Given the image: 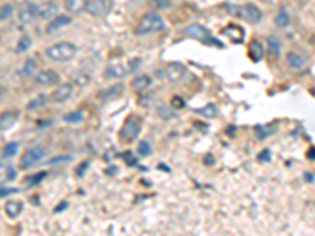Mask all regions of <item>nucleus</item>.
Segmentation results:
<instances>
[{
    "instance_id": "nucleus-19",
    "label": "nucleus",
    "mask_w": 315,
    "mask_h": 236,
    "mask_svg": "<svg viewBox=\"0 0 315 236\" xmlns=\"http://www.w3.org/2000/svg\"><path fill=\"white\" fill-rule=\"evenodd\" d=\"M248 54H249L252 62H260L263 58V54H265V49H263V44L260 43V41L254 39L248 46Z\"/></svg>"
},
{
    "instance_id": "nucleus-31",
    "label": "nucleus",
    "mask_w": 315,
    "mask_h": 236,
    "mask_svg": "<svg viewBox=\"0 0 315 236\" xmlns=\"http://www.w3.org/2000/svg\"><path fill=\"white\" fill-rule=\"evenodd\" d=\"M16 176V170L13 167H0V183L10 181Z\"/></svg>"
},
{
    "instance_id": "nucleus-17",
    "label": "nucleus",
    "mask_w": 315,
    "mask_h": 236,
    "mask_svg": "<svg viewBox=\"0 0 315 236\" xmlns=\"http://www.w3.org/2000/svg\"><path fill=\"white\" fill-rule=\"evenodd\" d=\"M122 93H123V83H114V85H110L109 88L101 90L98 93V98L103 101H110L117 96H120Z\"/></svg>"
},
{
    "instance_id": "nucleus-8",
    "label": "nucleus",
    "mask_w": 315,
    "mask_h": 236,
    "mask_svg": "<svg viewBox=\"0 0 315 236\" xmlns=\"http://www.w3.org/2000/svg\"><path fill=\"white\" fill-rule=\"evenodd\" d=\"M38 18V5L33 2H24L18 10V19L24 24L32 22Z\"/></svg>"
},
{
    "instance_id": "nucleus-16",
    "label": "nucleus",
    "mask_w": 315,
    "mask_h": 236,
    "mask_svg": "<svg viewBox=\"0 0 315 236\" xmlns=\"http://www.w3.org/2000/svg\"><path fill=\"white\" fill-rule=\"evenodd\" d=\"M128 73H130V70H128L125 65L115 63V65L107 66L106 71H104V78L106 79H122V78H125Z\"/></svg>"
},
{
    "instance_id": "nucleus-14",
    "label": "nucleus",
    "mask_w": 315,
    "mask_h": 236,
    "mask_svg": "<svg viewBox=\"0 0 315 236\" xmlns=\"http://www.w3.org/2000/svg\"><path fill=\"white\" fill-rule=\"evenodd\" d=\"M71 21H73V19H71L68 14H58V16H55L54 19L49 21L47 27H46V32H47V33H55V32H58L60 29L66 27V25H70Z\"/></svg>"
},
{
    "instance_id": "nucleus-5",
    "label": "nucleus",
    "mask_w": 315,
    "mask_h": 236,
    "mask_svg": "<svg viewBox=\"0 0 315 236\" xmlns=\"http://www.w3.org/2000/svg\"><path fill=\"white\" fill-rule=\"evenodd\" d=\"M46 156V148L41 145H35L30 147L25 153L21 156L19 161V167L22 170H27V168H32L33 165H37L38 162H41Z\"/></svg>"
},
{
    "instance_id": "nucleus-9",
    "label": "nucleus",
    "mask_w": 315,
    "mask_h": 236,
    "mask_svg": "<svg viewBox=\"0 0 315 236\" xmlns=\"http://www.w3.org/2000/svg\"><path fill=\"white\" fill-rule=\"evenodd\" d=\"M73 91H74V85L71 82L60 83V85L52 91L50 99H52L54 103H65V101H68L73 96Z\"/></svg>"
},
{
    "instance_id": "nucleus-15",
    "label": "nucleus",
    "mask_w": 315,
    "mask_h": 236,
    "mask_svg": "<svg viewBox=\"0 0 315 236\" xmlns=\"http://www.w3.org/2000/svg\"><path fill=\"white\" fill-rule=\"evenodd\" d=\"M285 62H287V66L293 71H301L304 68L306 65V58L298 54V52H293V50H290V52H287L285 55Z\"/></svg>"
},
{
    "instance_id": "nucleus-13",
    "label": "nucleus",
    "mask_w": 315,
    "mask_h": 236,
    "mask_svg": "<svg viewBox=\"0 0 315 236\" xmlns=\"http://www.w3.org/2000/svg\"><path fill=\"white\" fill-rule=\"evenodd\" d=\"M151 83H153V80H151V78L148 74H139L137 78L133 79L131 88L135 91V93L142 95V93H145V91H148V88L151 87Z\"/></svg>"
},
{
    "instance_id": "nucleus-28",
    "label": "nucleus",
    "mask_w": 315,
    "mask_h": 236,
    "mask_svg": "<svg viewBox=\"0 0 315 236\" xmlns=\"http://www.w3.org/2000/svg\"><path fill=\"white\" fill-rule=\"evenodd\" d=\"M85 114L82 111H74V112H70V114H65L63 115V121L66 123H81L84 120Z\"/></svg>"
},
{
    "instance_id": "nucleus-23",
    "label": "nucleus",
    "mask_w": 315,
    "mask_h": 236,
    "mask_svg": "<svg viewBox=\"0 0 315 236\" xmlns=\"http://www.w3.org/2000/svg\"><path fill=\"white\" fill-rule=\"evenodd\" d=\"M274 22H276L277 27H287V25L292 22V14H290V11H288L287 6H282L277 11L276 18H274Z\"/></svg>"
},
{
    "instance_id": "nucleus-18",
    "label": "nucleus",
    "mask_w": 315,
    "mask_h": 236,
    "mask_svg": "<svg viewBox=\"0 0 315 236\" xmlns=\"http://www.w3.org/2000/svg\"><path fill=\"white\" fill-rule=\"evenodd\" d=\"M18 117L19 114L16 111H6L3 112L2 115H0V131H6L10 129L11 126L18 121Z\"/></svg>"
},
{
    "instance_id": "nucleus-25",
    "label": "nucleus",
    "mask_w": 315,
    "mask_h": 236,
    "mask_svg": "<svg viewBox=\"0 0 315 236\" xmlns=\"http://www.w3.org/2000/svg\"><path fill=\"white\" fill-rule=\"evenodd\" d=\"M87 2L89 0H66L65 8H66V11H70V13H81L82 10L85 11Z\"/></svg>"
},
{
    "instance_id": "nucleus-30",
    "label": "nucleus",
    "mask_w": 315,
    "mask_h": 236,
    "mask_svg": "<svg viewBox=\"0 0 315 236\" xmlns=\"http://www.w3.org/2000/svg\"><path fill=\"white\" fill-rule=\"evenodd\" d=\"M32 43H33V41H32V38L25 35V37L19 38V41H18V46H16V49H14V50H16V52H18V54H22V52H25V50H27V49L32 46Z\"/></svg>"
},
{
    "instance_id": "nucleus-42",
    "label": "nucleus",
    "mask_w": 315,
    "mask_h": 236,
    "mask_svg": "<svg viewBox=\"0 0 315 236\" xmlns=\"http://www.w3.org/2000/svg\"><path fill=\"white\" fill-rule=\"evenodd\" d=\"M139 66H140V58H134V60L130 62V68H128V70H130V73H131V71H135V70H137Z\"/></svg>"
},
{
    "instance_id": "nucleus-7",
    "label": "nucleus",
    "mask_w": 315,
    "mask_h": 236,
    "mask_svg": "<svg viewBox=\"0 0 315 236\" xmlns=\"http://www.w3.org/2000/svg\"><path fill=\"white\" fill-rule=\"evenodd\" d=\"M114 2L112 0H89L85 11H87L93 18H101L112 11Z\"/></svg>"
},
{
    "instance_id": "nucleus-10",
    "label": "nucleus",
    "mask_w": 315,
    "mask_h": 236,
    "mask_svg": "<svg viewBox=\"0 0 315 236\" xmlns=\"http://www.w3.org/2000/svg\"><path fill=\"white\" fill-rule=\"evenodd\" d=\"M58 13V5L54 0H47V2H43L38 5V19L43 21H50L54 19Z\"/></svg>"
},
{
    "instance_id": "nucleus-26",
    "label": "nucleus",
    "mask_w": 315,
    "mask_h": 236,
    "mask_svg": "<svg viewBox=\"0 0 315 236\" xmlns=\"http://www.w3.org/2000/svg\"><path fill=\"white\" fill-rule=\"evenodd\" d=\"M46 104H47V95L40 93L27 103V111H38V109L45 107Z\"/></svg>"
},
{
    "instance_id": "nucleus-3",
    "label": "nucleus",
    "mask_w": 315,
    "mask_h": 236,
    "mask_svg": "<svg viewBox=\"0 0 315 236\" xmlns=\"http://www.w3.org/2000/svg\"><path fill=\"white\" fill-rule=\"evenodd\" d=\"M78 47L70 41H60V43L52 44L46 49V55L52 62H68L76 55Z\"/></svg>"
},
{
    "instance_id": "nucleus-34",
    "label": "nucleus",
    "mask_w": 315,
    "mask_h": 236,
    "mask_svg": "<svg viewBox=\"0 0 315 236\" xmlns=\"http://www.w3.org/2000/svg\"><path fill=\"white\" fill-rule=\"evenodd\" d=\"M137 151H139V155H140V156H150V155H151V151H153V148H151V145H150V142L143 140V142H140V143H139Z\"/></svg>"
},
{
    "instance_id": "nucleus-27",
    "label": "nucleus",
    "mask_w": 315,
    "mask_h": 236,
    "mask_svg": "<svg viewBox=\"0 0 315 236\" xmlns=\"http://www.w3.org/2000/svg\"><path fill=\"white\" fill-rule=\"evenodd\" d=\"M195 114L203 115L205 118H213V117H216L218 109H216L215 104H207L205 107H202V109H195Z\"/></svg>"
},
{
    "instance_id": "nucleus-1",
    "label": "nucleus",
    "mask_w": 315,
    "mask_h": 236,
    "mask_svg": "<svg viewBox=\"0 0 315 236\" xmlns=\"http://www.w3.org/2000/svg\"><path fill=\"white\" fill-rule=\"evenodd\" d=\"M224 10L233 16V18L238 19H243L249 24H259L263 18V13L262 10L254 3H243V5H238V3H224Z\"/></svg>"
},
{
    "instance_id": "nucleus-29",
    "label": "nucleus",
    "mask_w": 315,
    "mask_h": 236,
    "mask_svg": "<svg viewBox=\"0 0 315 236\" xmlns=\"http://www.w3.org/2000/svg\"><path fill=\"white\" fill-rule=\"evenodd\" d=\"M18 151H19V142H10L5 145L2 155H3V157H13V156H16Z\"/></svg>"
},
{
    "instance_id": "nucleus-22",
    "label": "nucleus",
    "mask_w": 315,
    "mask_h": 236,
    "mask_svg": "<svg viewBox=\"0 0 315 236\" xmlns=\"http://www.w3.org/2000/svg\"><path fill=\"white\" fill-rule=\"evenodd\" d=\"M35 71H37V60L35 58H27L19 68L18 74L22 76V78H32V76L35 74Z\"/></svg>"
},
{
    "instance_id": "nucleus-36",
    "label": "nucleus",
    "mask_w": 315,
    "mask_h": 236,
    "mask_svg": "<svg viewBox=\"0 0 315 236\" xmlns=\"http://www.w3.org/2000/svg\"><path fill=\"white\" fill-rule=\"evenodd\" d=\"M271 132H273V128H271V126H257V137L259 139L268 137Z\"/></svg>"
},
{
    "instance_id": "nucleus-32",
    "label": "nucleus",
    "mask_w": 315,
    "mask_h": 236,
    "mask_svg": "<svg viewBox=\"0 0 315 236\" xmlns=\"http://www.w3.org/2000/svg\"><path fill=\"white\" fill-rule=\"evenodd\" d=\"M73 85H78V87H87L89 83H90V76L87 73H79V74H76L74 76V79H73Z\"/></svg>"
},
{
    "instance_id": "nucleus-43",
    "label": "nucleus",
    "mask_w": 315,
    "mask_h": 236,
    "mask_svg": "<svg viewBox=\"0 0 315 236\" xmlns=\"http://www.w3.org/2000/svg\"><path fill=\"white\" fill-rule=\"evenodd\" d=\"M270 155V151L268 150H265V151H263V153H260V156H259V159H260V161H268V156Z\"/></svg>"
},
{
    "instance_id": "nucleus-40",
    "label": "nucleus",
    "mask_w": 315,
    "mask_h": 236,
    "mask_svg": "<svg viewBox=\"0 0 315 236\" xmlns=\"http://www.w3.org/2000/svg\"><path fill=\"white\" fill-rule=\"evenodd\" d=\"M19 192V189L16 188H0V197H6V196H11V194Z\"/></svg>"
},
{
    "instance_id": "nucleus-20",
    "label": "nucleus",
    "mask_w": 315,
    "mask_h": 236,
    "mask_svg": "<svg viewBox=\"0 0 315 236\" xmlns=\"http://www.w3.org/2000/svg\"><path fill=\"white\" fill-rule=\"evenodd\" d=\"M223 35L230 38L233 43H241L244 38V32L241 27H238V25H227V27L223 30Z\"/></svg>"
},
{
    "instance_id": "nucleus-33",
    "label": "nucleus",
    "mask_w": 315,
    "mask_h": 236,
    "mask_svg": "<svg viewBox=\"0 0 315 236\" xmlns=\"http://www.w3.org/2000/svg\"><path fill=\"white\" fill-rule=\"evenodd\" d=\"M14 11V8L11 3H5L0 6V21H6V19H10L11 18V14Z\"/></svg>"
},
{
    "instance_id": "nucleus-35",
    "label": "nucleus",
    "mask_w": 315,
    "mask_h": 236,
    "mask_svg": "<svg viewBox=\"0 0 315 236\" xmlns=\"http://www.w3.org/2000/svg\"><path fill=\"white\" fill-rule=\"evenodd\" d=\"M46 176H47V172H38V173H35V175L29 176V178H27V183H29V184H38V183H41V181H45Z\"/></svg>"
},
{
    "instance_id": "nucleus-6",
    "label": "nucleus",
    "mask_w": 315,
    "mask_h": 236,
    "mask_svg": "<svg viewBox=\"0 0 315 236\" xmlns=\"http://www.w3.org/2000/svg\"><path fill=\"white\" fill-rule=\"evenodd\" d=\"M140 129H142V123H140L139 118L135 115H130L125 120L122 129H120V139L126 140V142H131L139 136Z\"/></svg>"
},
{
    "instance_id": "nucleus-39",
    "label": "nucleus",
    "mask_w": 315,
    "mask_h": 236,
    "mask_svg": "<svg viewBox=\"0 0 315 236\" xmlns=\"http://www.w3.org/2000/svg\"><path fill=\"white\" fill-rule=\"evenodd\" d=\"M66 161H71V155H63V156H57L52 157L49 161V164H55V162H66Z\"/></svg>"
},
{
    "instance_id": "nucleus-11",
    "label": "nucleus",
    "mask_w": 315,
    "mask_h": 236,
    "mask_svg": "<svg viewBox=\"0 0 315 236\" xmlns=\"http://www.w3.org/2000/svg\"><path fill=\"white\" fill-rule=\"evenodd\" d=\"M35 80L41 87H52L60 80V76L54 70H43L35 76Z\"/></svg>"
},
{
    "instance_id": "nucleus-4",
    "label": "nucleus",
    "mask_w": 315,
    "mask_h": 236,
    "mask_svg": "<svg viewBox=\"0 0 315 236\" xmlns=\"http://www.w3.org/2000/svg\"><path fill=\"white\" fill-rule=\"evenodd\" d=\"M183 35L189 37L192 39H197L203 44H213V46H218V47L221 46L219 41L211 35V32L207 27H203L202 24H189V25H186V27L183 29Z\"/></svg>"
},
{
    "instance_id": "nucleus-24",
    "label": "nucleus",
    "mask_w": 315,
    "mask_h": 236,
    "mask_svg": "<svg viewBox=\"0 0 315 236\" xmlns=\"http://www.w3.org/2000/svg\"><path fill=\"white\" fill-rule=\"evenodd\" d=\"M267 43H268L270 55H273L274 58H277L280 55V49H282V43H280V39L273 35V37H268L267 38Z\"/></svg>"
},
{
    "instance_id": "nucleus-21",
    "label": "nucleus",
    "mask_w": 315,
    "mask_h": 236,
    "mask_svg": "<svg viewBox=\"0 0 315 236\" xmlns=\"http://www.w3.org/2000/svg\"><path fill=\"white\" fill-rule=\"evenodd\" d=\"M24 209V203L19 200H8L5 205V213L10 219H16Z\"/></svg>"
},
{
    "instance_id": "nucleus-41",
    "label": "nucleus",
    "mask_w": 315,
    "mask_h": 236,
    "mask_svg": "<svg viewBox=\"0 0 315 236\" xmlns=\"http://www.w3.org/2000/svg\"><path fill=\"white\" fill-rule=\"evenodd\" d=\"M153 3H155V6L161 8V10H164V8H169L170 5V0H153Z\"/></svg>"
},
{
    "instance_id": "nucleus-45",
    "label": "nucleus",
    "mask_w": 315,
    "mask_h": 236,
    "mask_svg": "<svg viewBox=\"0 0 315 236\" xmlns=\"http://www.w3.org/2000/svg\"><path fill=\"white\" fill-rule=\"evenodd\" d=\"M5 96V88L3 87H0V101H2V98Z\"/></svg>"
},
{
    "instance_id": "nucleus-12",
    "label": "nucleus",
    "mask_w": 315,
    "mask_h": 236,
    "mask_svg": "<svg viewBox=\"0 0 315 236\" xmlns=\"http://www.w3.org/2000/svg\"><path fill=\"white\" fill-rule=\"evenodd\" d=\"M186 66L181 63H170L167 68H166V78L169 79V82L177 83L180 82L184 76H186Z\"/></svg>"
},
{
    "instance_id": "nucleus-44",
    "label": "nucleus",
    "mask_w": 315,
    "mask_h": 236,
    "mask_svg": "<svg viewBox=\"0 0 315 236\" xmlns=\"http://www.w3.org/2000/svg\"><path fill=\"white\" fill-rule=\"evenodd\" d=\"M89 165V162H84V164H81L79 165V170H78V175H81V173H84L85 172V167Z\"/></svg>"
},
{
    "instance_id": "nucleus-2",
    "label": "nucleus",
    "mask_w": 315,
    "mask_h": 236,
    "mask_svg": "<svg viewBox=\"0 0 315 236\" xmlns=\"http://www.w3.org/2000/svg\"><path fill=\"white\" fill-rule=\"evenodd\" d=\"M166 29V22L158 13H147L142 16L139 24L135 25V35H150V33H156Z\"/></svg>"
},
{
    "instance_id": "nucleus-38",
    "label": "nucleus",
    "mask_w": 315,
    "mask_h": 236,
    "mask_svg": "<svg viewBox=\"0 0 315 236\" xmlns=\"http://www.w3.org/2000/svg\"><path fill=\"white\" fill-rule=\"evenodd\" d=\"M184 104H186L184 99L180 96H174L172 101H170V107H174V109H181V107H184Z\"/></svg>"
},
{
    "instance_id": "nucleus-46",
    "label": "nucleus",
    "mask_w": 315,
    "mask_h": 236,
    "mask_svg": "<svg viewBox=\"0 0 315 236\" xmlns=\"http://www.w3.org/2000/svg\"><path fill=\"white\" fill-rule=\"evenodd\" d=\"M0 43H2V37H0Z\"/></svg>"
},
{
    "instance_id": "nucleus-37",
    "label": "nucleus",
    "mask_w": 315,
    "mask_h": 236,
    "mask_svg": "<svg viewBox=\"0 0 315 236\" xmlns=\"http://www.w3.org/2000/svg\"><path fill=\"white\" fill-rule=\"evenodd\" d=\"M158 112H159L161 117L166 118V120H169V118H172V112L169 111L166 104H159V106H158Z\"/></svg>"
}]
</instances>
